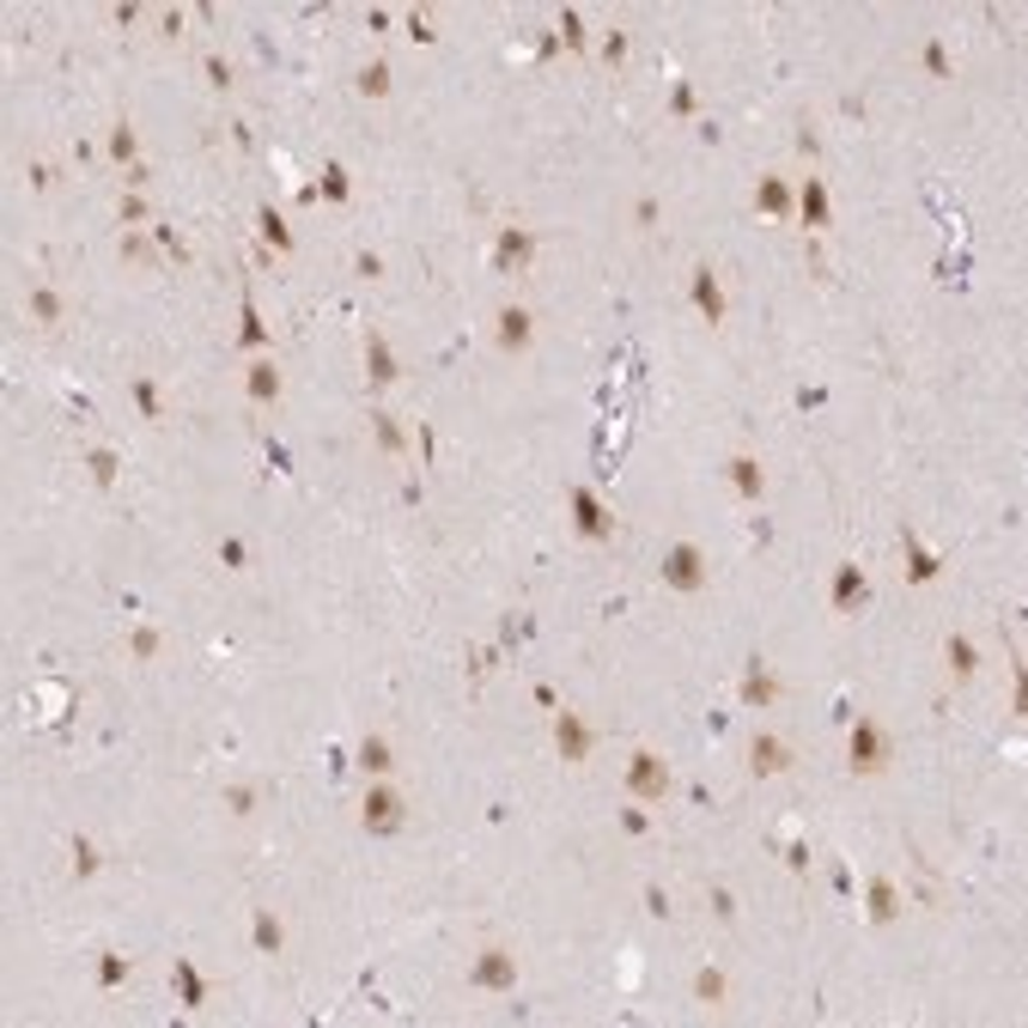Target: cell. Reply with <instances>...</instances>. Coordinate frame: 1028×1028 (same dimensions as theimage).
I'll return each mask as SVG.
<instances>
[{
	"instance_id": "obj_1",
	"label": "cell",
	"mask_w": 1028,
	"mask_h": 1028,
	"mask_svg": "<svg viewBox=\"0 0 1028 1028\" xmlns=\"http://www.w3.org/2000/svg\"><path fill=\"white\" fill-rule=\"evenodd\" d=\"M894 767V731L871 712L846 724V773H859V779H876V773Z\"/></svg>"
},
{
	"instance_id": "obj_2",
	"label": "cell",
	"mask_w": 1028,
	"mask_h": 1028,
	"mask_svg": "<svg viewBox=\"0 0 1028 1028\" xmlns=\"http://www.w3.org/2000/svg\"><path fill=\"white\" fill-rule=\"evenodd\" d=\"M663 591H675V597H700V591H712V560L700 542H670L663 548V567H658Z\"/></svg>"
},
{
	"instance_id": "obj_3",
	"label": "cell",
	"mask_w": 1028,
	"mask_h": 1028,
	"mask_svg": "<svg viewBox=\"0 0 1028 1028\" xmlns=\"http://www.w3.org/2000/svg\"><path fill=\"white\" fill-rule=\"evenodd\" d=\"M359 828H366L371 840H390V834L408 828V798H402V785H390V779L366 785V798H359Z\"/></svg>"
},
{
	"instance_id": "obj_4",
	"label": "cell",
	"mask_w": 1028,
	"mask_h": 1028,
	"mask_svg": "<svg viewBox=\"0 0 1028 1028\" xmlns=\"http://www.w3.org/2000/svg\"><path fill=\"white\" fill-rule=\"evenodd\" d=\"M523 980L518 967V950H506V943H487V950H475V962H469V992H487V998H511Z\"/></svg>"
},
{
	"instance_id": "obj_5",
	"label": "cell",
	"mask_w": 1028,
	"mask_h": 1028,
	"mask_svg": "<svg viewBox=\"0 0 1028 1028\" xmlns=\"http://www.w3.org/2000/svg\"><path fill=\"white\" fill-rule=\"evenodd\" d=\"M548 737H554V754H560L567 767H584V761L597 754V724L584 719V712H572V707L548 712Z\"/></svg>"
},
{
	"instance_id": "obj_6",
	"label": "cell",
	"mask_w": 1028,
	"mask_h": 1028,
	"mask_svg": "<svg viewBox=\"0 0 1028 1028\" xmlns=\"http://www.w3.org/2000/svg\"><path fill=\"white\" fill-rule=\"evenodd\" d=\"M675 791V767L658 749H633L627 754V798L633 803H670Z\"/></svg>"
},
{
	"instance_id": "obj_7",
	"label": "cell",
	"mask_w": 1028,
	"mask_h": 1028,
	"mask_svg": "<svg viewBox=\"0 0 1028 1028\" xmlns=\"http://www.w3.org/2000/svg\"><path fill=\"white\" fill-rule=\"evenodd\" d=\"M688 310L707 329H724V317H731V292H724V275L712 262H694L688 268Z\"/></svg>"
},
{
	"instance_id": "obj_8",
	"label": "cell",
	"mask_w": 1028,
	"mask_h": 1028,
	"mask_svg": "<svg viewBox=\"0 0 1028 1028\" xmlns=\"http://www.w3.org/2000/svg\"><path fill=\"white\" fill-rule=\"evenodd\" d=\"M493 347L506 359H523L530 347H536V310L518 305V299H506V305L493 310Z\"/></svg>"
},
{
	"instance_id": "obj_9",
	"label": "cell",
	"mask_w": 1028,
	"mask_h": 1028,
	"mask_svg": "<svg viewBox=\"0 0 1028 1028\" xmlns=\"http://www.w3.org/2000/svg\"><path fill=\"white\" fill-rule=\"evenodd\" d=\"M536 250H542L536 226H499V238H493V275H511V280L530 275Z\"/></svg>"
},
{
	"instance_id": "obj_10",
	"label": "cell",
	"mask_w": 1028,
	"mask_h": 1028,
	"mask_svg": "<svg viewBox=\"0 0 1028 1028\" xmlns=\"http://www.w3.org/2000/svg\"><path fill=\"white\" fill-rule=\"evenodd\" d=\"M567 511H572V530H579V542H591V548L614 542V511L602 506L591 487H567Z\"/></svg>"
},
{
	"instance_id": "obj_11",
	"label": "cell",
	"mask_w": 1028,
	"mask_h": 1028,
	"mask_svg": "<svg viewBox=\"0 0 1028 1028\" xmlns=\"http://www.w3.org/2000/svg\"><path fill=\"white\" fill-rule=\"evenodd\" d=\"M828 609L840 614H859V609H871V572L859 567V560H840V567L828 572Z\"/></svg>"
},
{
	"instance_id": "obj_12",
	"label": "cell",
	"mask_w": 1028,
	"mask_h": 1028,
	"mask_svg": "<svg viewBox=\"0 0 1028 1028\" xmlns=\"http://www.w3.org/2000/svg\"><path fill=\"white\" fill-rule=\"evenodd\" d=\"M791 767H798V749H791L779 731L761 724V731L749 737V773H754V779H785Z\"/></svg>"
},
{
	"instance_id": "obj_13",
	"label": "cell",
	"mask_w": 1028,
	"mask_h": 1028,
	"mask_svg": "<svg viewBox=\"0 0 1028 1028\" xmlns=\"http://www.w3.org/2000/svg\"><path fill=\"white\" fill-rule=\"evenodd\" d=\"M724 487L737 493L743 506H761L767 499V462L754 457V450H731L724 457Z\"/></svg>"
},
{
	"instance_id": "obj_14",
	"label": "cell",
	"mask_w": 1028,
	"mask_h": 1028,
	"mask_svg": "<svg viewBox=\"0 0 1028 1028\" xmlns=\"http://www.w3.org/2000/svg\"><path fill=\"white\" fill-rule=\"evenodd\" d=\"M779 675H773V663L767 658H749L743 663V675H737V700H743V712H773L779 707Z\"/></svg>"
},
{
	"instance_id": "obj_15",
	"label": "cell",
	"mask_w": 1028,
	"mask_h": 1028,
	"mask_svg": "<svg viewBox=\"0 0 1028 1028\" xmlns=\"http://www.w3.org/2000/svg\"><path fill=\"white\" fill-rule=\"evenodd\" d=\"M791 226H810V231H828L834 226V195H828V183H822L815 170L791 189Z\"/></svg>"
},
{
	"instance_id": "obj_16",
	"label": "cell",
	"mask_w": 1028,
	"mask_h": 1028,
	"mask_svg": "<svg viewBox=\"0 0 1028 1028\" xmlns=\"http://www.w3.org/2000/svg\"><path fill=\"white\" fill-rule=\"evenodd\" d=\"M238 384H244V402H256V408H275V402L287 396V371L275 366V354H256L244 371H238Z\"/></svg>"
},
{
	"instance_id": "obj_17",
	"label": "cell",
	"mask_w": 1028,
	"mask_h": 1028,
	"mask_svg": "<svg viewBox=\"0 0 1028 1028\" xmlns=\"http://www.w3.org/2000/svg\"><path fill=\"white\" fill-rule=\"evenodd\" d=\"M359 366H366V384L371 390H390L402 378L396 347H390V335H378V329H366V341H359Z\"/></svg>"
},
{
	"instance_id": "obj_18",
	"label": "cell",
	"mask_w": 1028,
	"mask_h": 1028,
	"mask_svg": "<svg viewBox=\"0 0 1028 1028\" xmlns=\"http://www.w3.org/2000/svg\"><path fill=\"white\" fill-rule=\"evenodd\" d=\"M906 913V894H901V883H894L889 871H876L871 883H864V919L871 925H894Z\"/></svg>"
},
{
	"instance_id": "obj_19",
	"label": "cell",
	"mask_w": 1028,
	"mask_h": 1028,
	"mask_svg": "<svg viewBox=\"0 0 1028 1028\" xmlns=\"http://www.w3.org/2000/svg\"><path fill=\"white\" fill-rule=\"evenodd\" d=\"M980 639H974V633H962V627H950L943 633V675H950V682H974V675H980Z\"/></svg>"
},
{
	"instance_id": "obj_20",
	"label": "cell",
	"mask_w": 1028,
	"mask_h": 1028,
	"mask_svg": "<svg viewBox=\"0 0 1028 1028\" xmlns=\"http://www.w3.org/2000/svg\"><path fill=\"white\" fill-rule=\"evenodd\" d=\"M901 560H906V567H901L906 584H937V579H943V567H950L937 548H925V542H919V530H901Z\"/></svg>"
},
{
	"instance_id": "obj_21",
	"label": "cell",
	"mask_w": 1028,
	"mask_h": 1028,
	"mask_svg": "<svg viewBox=\"0 0 1028 1028\" xmlns=\"http://www.w3.org/2000/svg\"><path fill=\"white\" fill-rule=\"evenodd\" d=\"M754 214L773 219V226H791V177H779V170H761V183H754Z\"/></svg>"
},
{
	"instance_id": "obj_22",
	"label": "cell",
	"mask_w": 1028,
	"mask_h": 1028,
	"mask_svg": "<svg viewBox=\"0 0 1028 1028\" xmlns=\"http://www.w3.org/2000/svg\"><path fill=\"white\" fill-rule=\"evenodd\" d=\"M250 950L256 955H287V919H280L275 906H250Z\"/></svg>"
},
{
	"instance_id": "obj_23",
	"label": "cell",
	"mask_w": 1028,
	"mask_h": 1028,
	"mask_svg": "<svg viewBox=\"0 0 1028 1028\" xmlns=\"http://www.w3.org/2000/svg\"><path fill=\"white\" fill-rule=\"evenodd\" d=\"M354 767L366 773V779H390V773H396V749H390L384 731H366V737L354 743Z\"/></svg>"
},
{
	"instance_id": "obj_24",
	"label": "cell",
	"mask_w": 1028,
	"mask_h": 1028,
	"mask_svg": "<svg viewBox=\"0 0 1028 1028\" xmlns=\"http://www.w3.org/2000/svg\"><path fill=\"white\" fill-rule=\"evenodd\" d=\"M170 992H177V1004H183V1011H207L214 986L201 980V967L189 962V955H177V962H170Z\"/></svg>"
},
{
	"instance_id": "obj_25",
	"label": "cell",
	"mask_w": 1028,
	"mask_h": 1028,
	"mask_svg": "<svg viewBox=\"0 0 1028 1028\" xmlns=\"http://www.w3.org/2000/svg\"><path fill=\"white\" fill-rule=\"evenodd\" d=\"M104 158H110V170L147 165V158H140V128H135V123H110V128H104Z\"/></svg>"
},
{
	"instance_id": "obj_26",
	"label": "cell",
	"mask_w": 1028,
	"mask_h": 1028,
	"mask_svg": "<svg viewBox=\"0 0 1028 1028\" xmlns=\"http://www.w3.org/2000/svg\"><path fill=\"white\" fill-rule=\"evenodd\" d=\"M256 238L275 250V256H292V250H299V231L287 226V214H280L275 201H262L256 207Z\"/></svg>"
},
{
	"instance_id": "obj_27",
	"label": "cell",
	"mask_w": 1028,
	"mask_h": 1028,
	"mask_svg": "<svg viewBox=\"0 0 1028 1028\" xmlns=\"http://www.w3.org/2000/svg\"><path fill=\"white\" fill-rule=\"evenodd\" d=\"M25 317L37 322V329H62L67 322V299L55 287H43V280H37L31 292H25Z\"/></svg>"
},
{
	"instance_id": "obj_28",
	"label": "cell",
	"mask_w": 1028,
	"mask_h": 1028,
	"mask_svg": "<svg viewBox=\"0 0 1028 1028\" xmlns=\"http://www.w3.org/2000/svg\"><path fill=\"white\" fill-rule=\"evenodd\" d=\"M128 980H135V955H123V950H98L92 955V986L98 992H123Z\"/></svg>"
},
{
	"instance_id": "obj_29",
	"label": "cell",
	"mask_w": 1028,
	"mask_h": 1028,
	"mask_svg": "<svg viewBox=\"0 0 1028 1028\" xmlns=\"http://www.w3.org/2000/svg\"><path fill=\"white\" fill-rule=\"evenodd\" d=\"M688 998L694 1004H707V1011H724V1004H731V974H724V967H694Z\"/></svg>"
},
{
	"instance_id": "obj_30",
	"label": "cell",
	"mask_w": 1028,
	"mask_h": 1028,
	"mask_svg": "<svg viewBox=\"0 0 1028 1028\" xmlns=\"http://www.w3.org/2000/svg\"><path fill=\"white\" fill-rule=\"evenodd\" d=\"M98 871H104V846H98L92 834H74V840H67V876H74V883H92Z\"/></svg>"
},
{
	"instance_id": "obj_31",
	"label": "cell",
	"mask_w": 1028,
	"mask_h": 1028,
	"mask_svg": "<svg viewBox=\"0 0 1028 1028\" xmlns=\"http://www.w3.org/2000/svg\"><path fill=\"white\" fill-rule=\"evenodd\" d=\"M354 92H359V98H371V104H384V98L396 92V67H390L384 55H371V62L354 74Z\"/></svg>"
},
{
	"instance_id": "obj_32",
	"label": "cell",
	"mask_w": 1028,
	"mask_h": 1028,
	"mask_svg": "<svg viewBox=\"0 0 1028 1028\" xmlns=\"http://www.w3.org/2000/svg\"><path fill=\"white\" fill-rule=\"evenodd\" d=\"M238 347H244V354H268V347H275V335H268V322H262L256 299H244V305H238Z\"/></svg>"
},
{
	"instance_id": "obj_33",
	"label": "cell",
	"mask_w": 1028,
	"mask_h": 1028,
	"mask_svg": "<svg viewBox=\"0 0 1028 1028\" xmlns=\"http://www.w3.org/2000/svg\"><path fill=\"white\" fill-rule=\"evenodd\" d=\"M128 402H135L140 408V420H165L170 408H165V390H158V378H147V371H135V378H128Z\"/></svg>"
},
{
	"instance_id": "obj_34",
	"label": "cell",
	"mask_w": 1028,
	"mask_h": 1028,
	"mask_svg": "<svg viewBox=\"0 0 1028 1028\" xmlns=\"http://www.w3.org/2000/svg\"><path fill=\"white\" fill-rule=\"evenodd\" d=\"M86 475H92L98 493H110L116 481H123V450H116V445H92V450H86Z\"/></svg>"
},
{
	"instance_id": "obj_35",
	"label": "cell",
	"mask_w": 1028,
	"mask_h": 1028,
	"mask_svg": "<svg viewBox=\"0 0 1028 1028\" xmlns=\"http://www.w3.org/2000/svg\"><path fill=\"white\" fill-rule=\"evenodd\" d=\"M591 49H597V62L609 67V74H621V67H627V55H633V31H627V25H609V31H602Z\"/></svg>"
},
{
	"instance_id": "obj_36",
	"label": "cell",
	"mask_w": 1028,
	"mask_h": 1028,
	"mask_svg": "<svg viewBox=\"0 0 1028 1028\" xmlns=\"http://www.w3.org/2000/svg\"><path fill=\"white\" fill-rule=\"evenodd\" d=\"M371 439H378V450H384V457H402V450H408V432H402V420L384 415V408H371Z\"/></svg>"
},
{
	"instance_id": "obj_37",
	"label": "cell",
	"mask_w": 1028,
	"mask_h": 1028,
	"mask_svg": "<svg viewBox=\"0 0 1028 1028\" xmlns=\"http://www.w3.org/2000/svg\"><path fill=\"white\" fill-rule=\"evenodd\" d=\"M116 226H128V231H147V226H153V207H147V195H140V189H123V195H116Z\"/></svg>"
},
{
	"instance_id": "obj_38",
	"label": "cell",
	"mask_w": 1028,
	"mask_h": 1028,
	"mask_svg": "<svg viewBox=\"0 0 1028 1028\" xmlns=\"http://www.w3.org/2000/svg\"><path fill=\"white\" fill-rule=\"evenodd\" d=\"M919 67L931 79H955V55H950V43H943V37H925L919 43Z\"/></svg>"
},
{
	"instance_id": "obj_39",
	"label": "cell",
	"mask_w": 1028,
	"mask_h": 1028,
	"mask_svg": "<svg viewBox=\"0 0 1028 1028\" xmlns=\"http://www.w3.org/2000/svg\"><path fill=\"white\" fill-rule=\"evenodd\" d=\"M317 195H322V201H335V207H347V201H354V170H347V165H322Z\"/></svg>"
},
{
	"instance_id": "obj_40",
	"label": "cell",
	"mask_w": 1028,
	"mask_h": 1028,
	"mask_svg": "<svg viewBox=\"0 0 1028 1028\" xmlns=\"http://www.w3.org/2000/svg\"><path fill=\"white\" fill-rule=\"evenodd\" d=\"M201 79H207V92H231L238 86V74H231V62L219 49H201Z\"/></svg>"
},
{
	"instance_id": "obj_41",
	"label": "cell",
	"mask_w": 1028,
	"mask_h": 1028,
	"mask_svg": "<svg viewBox=\"0 0 1028 1028\" xmlns=\"http://www.w3.org/2000/svg\"><path fill=\"white\" fill-rule=\"evenodd\" d=\"M554 31H560V43H567V49L591 55V31H584V13H579V7H567V13L554 18Z\"/></svg>"
},
{
	"instance_id": "obj_42",
	"label": "cell",
	"mask_w": 1028,
	"mask_h": 1028,
	"mask_svg": "<svg viewBox=\"0 0 1028 1028\" xmlns=\"http://www.w3.org/2000/svg\"><path fill=\"white\" fill-rule=\"evenodd\" d=\"M402 37H408V43H439V18H432L427 7H415V13H402Z\"/></svg>"
},
{
	"instance_id": "obj_43",
	"label": "cell",
	"mask_w": 1028,
	"mask_h": 1028,
	"mask_svg": "<svg viewBox=\"0 0 1028 1028\" xmlns=\"http://www.w3.org/2000/svg\"><path fill=\"white\" fill-rule=\"evenodd\" d=\"M158 651H165V633H158V627H135V633H128V658H135V663H153Z\"/></svg>"
},
{
	"instance_id": "obj_44",
	"label": "cell",
	"mask_w": 1028,
	"mask_h": 1028,
	"mask_svg": "<svg viewBox=\"0 0 1028 1028\" xmlns=\"http://www.w3.org/2000/svg\"><path fill=\"white\" fill-rule=\"evenodd\" d=\"M614 822H621V834H627V840H651V815H645V803L627 798V810H614Z\"/></svg>"
},
{
	"instance_id": "obj_45",
	"label": "cell",
	"mask_w": 1028,
	"mask_h": 1028,
	"mask_svg": "<svg viewBox=\"0 0 1028 1028\" xmlns=\"http://www.w3.org/2000/svg\"><path fill=\"white\" fill-rule=\"evenodd\" d=\"M707 906H712V919H724V925H737V913H743V901L724 883H707Z\"/></svg>"
},
{
	"instance_id": "obj_46",
	"label": "cell",
	"mask_w": 1028,
	"mask_h": 1028,
	"mask_svg": "<svg viewBox=\"0 0 1028 1028\" xmlns=\"http://www.w3.org/2000/svg\"><path fill=\"white\" fill-rule=\"evenodd\" d=\"M153 31L165 37V43H177V37L189 31V13H183V7H158V13H153Z\"/></svg>"
},
{
	"instance_id": "obj_47",
	"label": "cell",
	"mask_w": 1028,
	"mask_h": 1028,
	"mask_svg": "<svg viewBox=\"0 0 1028 1028\" xmlns=\"http://www.w3.org/2000/svg\"><path fill=\"white\" fill-rule=\"evenodd\" d=\"M219 567H226V572H250V542L244 536H219Z\"/></svg>"
},
{
	"instance_id": "obj_48",
	"label": "cell",
	"mask_w": 1028,
	"mask_h": 1028,
	"mask_svg": "<svg viewBox=\"0 0 1028 1028\" xmlns=\"http://www.w3.org/2000/svg\"><path fill=\"white\" fill-rule=\"evenodd\" d=\"M262 803V785H226V810L231 815H256Z\"/></svg>"
},
{
	"instance_id": "obj_49",
	"label": "cell",
	"mask_w": 1028,
	"mask_h": 1028,
	"mask_svg": "<svg viewBox=\"0 0 1028 1028\" xmlns=\"http://www.w3.org/2000/svg\"><path fill=\"white\" fill-rule=\"evenodd\" d=\"M639 901H645V913H651V919H670V913H675V901H670V889H663V883H645Z\"/></svg>"
},
{
	"instance_id": "obj_50",
	"label": "cell",
	"mask_w": 1028,
	"mask_h": 1028,
	"mask_svg": "<svg viewBox=\"0 0 1028 1028\" xmlns=\"http://www.w3.org/2000/svg\"><path fill=\"white\" fill-rule=\"evenodd\" d=\"M670 116H700V92H694L688 79H675V92H670Z\"/></svg>"
},
{
	"instance_id": "obj_51",
	"label": "cell",
	"mask_w": 1028,
	"mask_h": 1028,
	"mask_svg": "<svg viewBox=\"0 0 1028 1028\" xmlns=\"http://www.w3.org/2000/svg\"><path fill=\"white\" fill-rule=\"evenodd\" d=\"M658 219H663V201H658V195H639V201H633V226H639V231H658Z\"/></svg>"
},
{
	"instance_id": "obj_52",
	"label": "cell",
	"mask_w": 1028,
	"mask_h": 1028,
	"mask_svg": "<svg viewBox=\"0 0 1028 1028\" xmlns=\"http://www.w3.org/2000/svg\"><path fill=\"white\" fill-rule=\"evenodd\" d=\"M785 871H791V876L810 871V840H803V834H791V840H785Z\"/></svg>"
},
{
	"instance_id": "obj_53",
	"label": "cell",
	"mask_w": 1028,
	"mask_h": 1028,
	"mask_svg": "<svg viewBox=\"0 0 1028 1028\" xmlns=\"http://www.w3.org/2000/svg\"><path fill=\"white\" fill-rule=\"evenodd\" d=\"M25 177H31V189H37V195H49V189L62 183V170L49 165V158H31V170H25Z\"/></svg>"
},
{
	"instance_id": "obj_54",
	"label": "cell",
	"mask_w": 1028,
	"mask_h": 1028,
	"mask_svg": "<svg viewBox=\"0 0 1028 1028\" xmlns=\"http://www.w3.org/2000/svg\"><path fill=\"white\" fill-rule=\"evenodd\" d=\"M140 18H147V7H140V0H116V7H110V25H123V31H135Z\"/></svg>"
},
{
	"instance_id": "obj_55",
	"label": "cell",
	"mask_w": 1028,
	"mask_h": 1028,
	"mask_svg": "<svg viewBox=\"0 0 1028 1028\" xmlns=\"http://www.w3.org/2000/svg\"><path fill=\"white\" fill-rule=\"evenodd\" d=\"M354 275L359 280H384V256H378V250H354Z\"/></svg>"
},
{
	"instance_id": "obj_56",
	"label": "cell",
	"mask_w": 1028,
	"mask_h": 1028,
	"mask_svg": "<svg viewBox=\"0 0 1028 1028\" xmlns=\"http://www.w3.org/2000/svg\"><path fill=\"white\" fill-rule=\"evenodd\" d=\"M123 262H153V244H147V231H123Z\"/></svg>"
},
{
	"instance_id": "obj_57",
	"label": "cell",
	"mask_w": 1028,
	"mask_h": 1028,
	"mask_svg": "<svg viewBox=\"0 0 1028 1028\" xmlns=\"http://www.w3.org/2000/svg\"><path fill=\"white\" fill-rule=\"evenodd\" d=\"M153 238L165 244V256H170V262H189V244H183V238H177L170 226H153Z\"/></svg>"
},
{
	"instance_id": "obj_58",
	"label": "cell",
	"mask_w": 1028,
	"mask_h": 1028,
	"mask_svg": "<svg viewBox=\"0 0 1028 1028\" xmlns=\"http://www.w3.org/2000/svg\"><path fill=\"white\" fill-rule=\"evenodd\" d=\"M153 183V165H135V170H123V189H147Z\"/></svg>"
},
{
	"instance_id": "obj_59",
	"label": "cell",
	"mask_w": 1028,
	"mask_h": 1028,
	"mask_svg": "<svg viewBox=\"0 0 1028 1028\" xmlns=\"http://www.w3.org/2000/svg\"><path fill=\"white\" fill-rule=\"evenodd\" d=\"M536 707H542V712H554V707H560V694H554L548 682H536Z\"/></svg>"
}]
</instances>
